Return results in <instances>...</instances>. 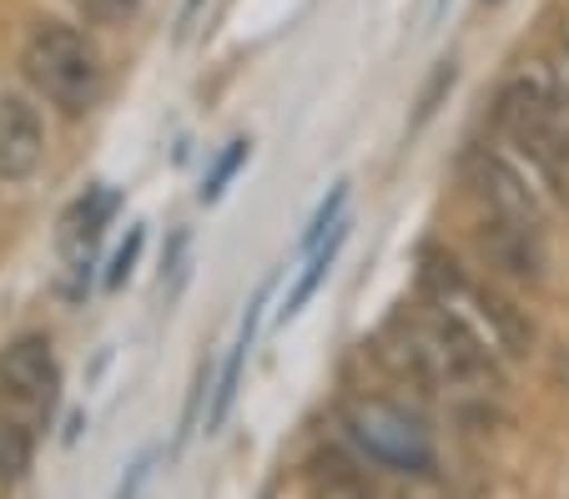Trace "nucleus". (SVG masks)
<instances>
[{
	"label": "nucleus",
	"mask_w": 569,
	"mask_h": 499,
	"mask_svg": "<svg viewBox=\"0 0 569 499\" xmlns=\"http://www.w3.org/2000/svg\"><path fill=\"white\" fill-rule=\"evenodd\" d=\"M378 353L398 379L419 383L429 393H495L505 389L499 353L489 338L449 303H433L419 293V303L388 318Z\"/></svg>",
	"instance_id": "obj_1"
},
{
	"label": "nucleus",
	"mask_w": 569,
	"mask_h": 499,
	"mask_svg": "<svg viewBox=\"0 0 569 499\" xmlns=\"http://www.w3.org/2000/svg\"><path fill=\"white\" fill-rule=\"evenodd\" d=\"M499 137L535 167L539 187L569 212V111L549 71H519L495 97Z\"/></svg>",
	"instance_id": "obj_2"
},
{
	"label": "nucleus",
	"mask_w": 569,
	"mask_h": 499,
	"mask_svg": "<svg viewBox=\"0 0 569 499\" xmlns=\"http://www.w3.org/2000/svg\"><path fill=\"white\" fill-rule=\"evenodd\" d=\"M419 293L433 298V303H449L489 338L499 359H529L539 343V328L515 298H505L489 282H473L459 262L449 258L443 248H423L419 252Z\"/></svg>",
	"instance_id": "obj_3"
},
{
	"label": "nucleus",
	"mask_w": 569,
	"mask_h": 499,
	"mask_svg": "<svg viewBox=\"0 0 569 499\" xmlns=\"http://www.w3.org/2000/svg\"><path fill=\"white\" fill-rule=\"evenodd\" d=\"M21 71L36 87V97H46L51 107H61L66 117L97 107L101 97V56L76 26L61 21H41L26 36L21 51Z\"/></svg>",
	"instance_id": "obj_4"
},
{
	"label": "nucleus",
	"mask_w": 569,
	"mask_h": 499,
	"mask_svg": "<svg viewBox=\"0 0 569 499\" xmlns=\"http://www.w3.org/2000/svg\"><path fill=\"white\" fill-rule=\"evenodd\" d=\"M343 429L368 465L398 469V475H429L439 465L429 423L393 399H353L343 409Z\"/></svg>",
	"instance_id": "obj_5"
},
{
	"label": "nucleus",
	"mask_w": 569,
	"mask_h": 499,
	"mask_svg": "<svg viewBox=\"0 0 569 499\" xmlns=\"http://www.w3.org/2000/svg\"><path fill=\"white\" fill-rule=\"evenodd\" d=\"M0 399L11 403V413L26 419L31 429L51 419L56 399H61V363H56L51 343L41 333L16 338L0 353Z\"/></svg>",
	"instance_id": "obj_6"
},
{
	"label": "nucleus",
	"mask_w": 569,
	"mask_h": 499,
	"mask_svg": "<svg viewBox=\"0 0 569 499\" xmlns=\"http://www.w3.org/2000/svg\"><path fill=\"white\" fill-rule=\"evenodd\" d=\"M463 177H469V192L479 197L483 218H509V222H529V228H545V202L529 187V177L509 162L505 152H469L463 162Z\"/></svg>",
	"instance_id": "obj_7"
},
{
	"label": "nucleus",
	"mask_w": 569,
	"mask_h": 499,
	"mask_svg": "<svg viewBox=\"0 0 569 499\" xmlns=\"http://www.w3.org/2000/svg\"><path fill=\"white\" fill-rule=\"evenodd\" d=\"M473 242H479L483 262H489L499 278L525 282V288L545 282V268H549L545 228H529V222H509V218H483L479 232H473Z\"/></svg>",
	"instance_id": "obj_8"
},
{
	"label": "nucleus",
	"mask_w": 569,
	"mask_h": 499,
	"mask_svg": "<svg viewBox=\"0 0 569 499\" xmlns=\"http://www.w3.org/2000/svg\"><path fill=\"white\" fill-rule=\"evenodd\" d=\"M46 157V127L41 111L26 97H0V182H21Z\"/></svg>",
	"instance_id": "obj_9"
},
{
	"label": "nucleus",
	"mask_w": 569,
	"mask_h": 499,
	"mask_svg": "<svg viewBox=\"0 0 569 499\" xmlns=\"http://www.w3.org/2000/svg\"><path fill=\"white\" fill-rule=\"evenodd\" d=\"M308 485L318 499H373V479H368L363 459L343 455V449H318L308 459Z\"/></svg>",
	"instance_id": "obj_10"
},
{
	"label": "nucleus",
	"mask_w": 569,
	"mask_h": 499,
	"mask_svg": "<svg viewBox=\"0 0 569 499\" xmlns=\"http://www.w3.org/2000/svg\"><path fill=\"white\" fill-rule=\"evenodd\" d=\"M117 212V192H91V197H81V202L71 207V218H66V258L71 262H81L91 248H97V238H101V228H107V218Z\"/></svg>",
	"instance_id": "obj_11"
},
{
	"label": "nucleus",
	"mask_w": 569,
	"mask_h": 499,
	"mask_svg": "<svg viewBox=\"0 0 569 499\" xmlns=\"http://www.w3.org/2000/svg\"><path fill=\"white\" fill-rule=\"evenodd\" d=\"M31 423L16 419V413H0V485H16V479L31 469Z\"/></svg>",
	"instance_id": "obj_12"
},
{
	"label": "nucleus",
	"mask_w": 569,
	"mask_h": 499,
	"mask_svg": "<svg viewBox=\"0 0 569 499\" xmlns=\"http://www.w3.org/2000/svg\"><path fill=\"white\" fill-rule=\"evenodd\" d=\"M252 328H258V313H248V323H242V338H237L232 359H227V369H222L217 399H212V409H207V435H212V429H222L227 409H232V399H237V379H242V359H248V348H252Z\"/></svg>",
	"instance_id": "obj_13"
},
{
	"label": "nucleus",
	"mask_w": 569,
	"mask_h": 499,
	"mask_svg": "<svg viewBox=\"0 0 569 499\" xmlns=\"http://www.w3.org/2000/svg\"><path fill=\"white\" fill-rule=\"evenodd\" d=\"M343 238H348V222H333V238H328V248H318V258H312V268L302 272V282L298 288H292V298H288V308H282V313H298L302 303H308L312 293H318V282L328 278V268H333V258H338V248H343Z\"/></svg>",
	"instance_id": "obj_14"
},
{
	"label": "nucleus",
	"mask_w": 569,
	"mask_h": 499,
	"mask_svg": "<svg viewBox=\"0 0 569 499\" xmlns=\"http://www.w3.org/2000/svg\"><path fill=\"white\" fill-rule=\"evenodd\" d=\"M76 6H81V16L91 26H127L141 0H76Z\"/></svg>",
	"instance_id": "obj_15"
},
{
	"label": "nucleus",
	"mask_w": 569,
	"mask_h": 499,
	"mask_svg": "<svg viewBox=\"0 0 569 499\" xmlns=\"http://www.w3.org/2000/svg\"><path fill=\"white\" fill-rule=\"evenodd\" d=\"M242 157H248V141H232V152H227L222 162H217V172L207 177V187H202V202H212V197L222 192V182L237 172V167H242Z\"/></svg>",
	"instance_id": "obj_16"
},
{
	"label": "nucleus",
	"mask_w": 569,
	"mask_h": 499,
	"mask_svg": "<svg viewBox=\"0 0 569 499\" xmlns=\"http://www.w3.org/2000/svg\"><path fill=\"white\" fill-rule=\"evenodd\" d=\"M343 202H348V187H338V192H333V197H328V202L318 207V218H312V228H308V248H312V242L322 238V232H328V222L338 218V207H343Z\"/></svg>",
	"instance_id": "obj_17"
},
{
	"label": "nucleus",
	"mask_w": 569,
	"mask_h": 499,
	"mask_svg": "<svg viewBox=\"0 0 569 499\" xmlns=\"http://www.w3.org/2000/svg\"><path fill=\"white\" fill-rule=\"evenodd\" d=\"M137 248H141V232H131V238H127V248L117 252V262H111V272H107V288H117V282L131 272V262H137Z\"/></svg>",
	"instance_id": "obj_18"
},
{
	"label": "nucleus",
	"mask_w": 569,
	"mask_h": 499,
	"mask_svg": "<svg viewBox=\"0 0 569 499\" xmlns=\"http://www.w3.org/2000/svg\"><path fill=\"white\" fill-rule=\"evenodd\" d=\"M555 373H559V383H565V389H569V353H565V359L555 363Z\"/></svg>",
	"instance_id": "obj_19"
}]
</instances>
